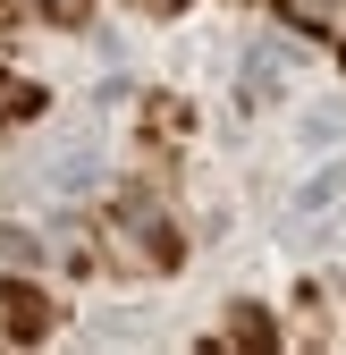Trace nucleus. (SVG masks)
<instances>
[{"label": "nucleus", "instance_id": "1", "mask_svg": "<svg viewBox=\"0 0 346 355\" xmlns=\"http://www.w3.org/2000/svg\"><path fill=\"white\" fill-rule=\"evenodd\" d=\"M84 262H102L118 279H169L186 262V237H178V220L161 211V195H118V203H102Z\"/></svg>", "mask_w": 346, "mask_h": 355}, {"label": "nucleus", "instance_id": "2", "mask_svg": "<svg viewBox=\"0 0 346 355\" xmlns=\"http://www.w3.org/2000/svg\"><path fill=\"white\" fill-rule=\"evenodd\" d=\"M51 322H60V304L42 296V288H26V279H0V338L34 347V338H51Z\"/></svg>", "mask_w": 346, "mask_h": 355}, {"label": "nucleus", "instance_id": "3", "mask_svg": "<svg viewBox=\"0 0 346 355\" xmlns=\"http://www.w3.org/2000/svg\"><path fill=\"white\" fill-rule=\"evenodd\" d=\"M42 102H51V94H42L34 76H9V68H0V127H26V119H42Z\"/></svg>", "mask_w": 346, "mask_h": 355}, {"label": "nucleus", "instance_id": "4", "mask_svg": "<svg viewBox=\"0 0 346 355\" xmlns=\"http://www.w3.org/2000/svg\"><path fill=\"white\" fill-rule=\"evenodd\" d=\"M144 127H152V144H178V136H186V102H178V94H152V102H144Z\"/></svg>", "mask_w": 346, "mask_h": 355}, {"label": "nucleus", "instance_id": "5", "mask_svg": "<svg viewBox=\"0 0 346 355\" xmlns=\"http://www.w3.org/2000/svg\"><path fill=\"white\" fill-rule=\"evenodd\" d=\"M228 338H245V347H279V330H271L262 304H237V313H228Z\"/></svg>", "mask_w": 346, "mask_h": 355}, {"label": "nucleus", "instance_id": "6", "mask_svg": "<svg viewBox=\"0 0 346 355\" xmlns=\"http://www.w3.org/2000/svg\"><path fill=\"white\" fill-rule=\"evenodd\" d=\"M279 9H287V26H304V34H329L338 0H279Z\"/></svg>", "mask_w": 346, "mask_h": 355}, {"label": "nucleus", "instance_id": "7", "mask_svg": "<svg viewBox=\"0 0 346 355\" xmlns=\"http://www.w3.org/2000/svg\"><path fill=\"white\" fill-rule=\"evenodd\" d=\"M34 9L51 17V26H84V17H93V0H34Z\"/></svg>", "mask_w": 346, "mask_h": 355}, {"label": "nucleus", "instance_id": "8", "mask_svg": "<svg viewBox=\"0 0 346 355\" xmlns=\"http://www.w3.org/2000/svg\"><path fill=\"white\" fill-rule=\"evenodd\" d=\"M127 9H144V17H178L186 0H127Z\"/></svg>", "mask_w": 346, "mask_h": 355}, {"label": "nucleus", "instance_id": "9", "mask_svg": "<svg viewBox=\"0 0 346 355\" xmlns=\"http://www.w3.org/2000/svg\"><path fill=\"white\" fill-rule=\"evenodd\" d=\"M9 17H17V0H0V26H9Z\"/></svg>", "mask_w": 346, "mask_h": 355}, {"label": "nucleus", "instance_id": "10", "mask_svg": "<svg viewBox=\"0 0 346 355\" xmlns=\"http://www.w3.org/2000/svg\"><path fill=\"white\" fill-rule=\"evenodd\" d=\"M338 60H346V34H338Z\"/></svg>", "mask_w": 346, "mask_h": 355}]
</instances>
